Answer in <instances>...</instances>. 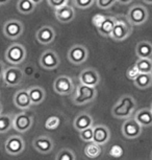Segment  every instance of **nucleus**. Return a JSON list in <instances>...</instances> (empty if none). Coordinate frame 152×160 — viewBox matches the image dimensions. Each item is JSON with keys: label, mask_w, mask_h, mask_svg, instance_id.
<instances>
[{"label": "nucleus", "mask_w": 152, "mask_h": 160, "mask_svg": "<svg viewBox=\"0 0 152 160\" xmlns=\"http://www.w3.org/2000/svg\"><path fill=\"white\" fill-rule=\"evenodd\" d=\"M136 107V99L130 95H124L120 98L117 104L114 106L112 110L113 115L117 118L126 119L132 115Z\"/></svg>", "instance_id": "obj_1"}, {"label": "nucleus", "mask_w": 152, "mask_h": 160, "mask_svg": "<svg viewBox=\"0 0 152 160\" xmlns=\"http://www.w3.org/2000/svg\"><path fill=\"white\" fill-rule=\"evenodd\" d=\"M5 60L13 66L21 65L26 60V49L22 44L14 43L5 51Z\"/></svg>", "instance_id": "obj_2"}, {"label": "nucleus", "mask_w": 152, "mask_h": 160, "mask_svg": "<svg viewBox=\"0 0 152 160\" xmlns=\"http://www.w3.org/2000/svg\"><path fill=\"white\" fill-rule=\"evenodd\" d=\"M97 95V91L95 87H90L80 84L77 86L75 96L73 98V102L75 105L81 106L93 102Z\"/></svg>", "instance_id": "obj_3"}, {"label": "nucleus", "mask_w": 152, "mask_h": 160, "mask_svg": "<svg viewBox=\"0 0 152 160\" xmlns=\"http://www.w3.org/2000/svg\"><path fill=\"white\" fill-rule=\"evenodd\" d=\"M149 18L148 10L142 4H136L129 8L127 13V20L132 25H142Z\"/></svg>", "instance_id": "obj_4"}, {"label": "nucleus", "mask_w": 152, "mask_h": 160, "mask_svg": "<svg viewBox=\"0 0 152 160\" xmlns=\"http://www.w3.org/2000/svg\"><path fill=\"white\" fill-rule=\"evenodd\" d=\"M23 78H24V73L22 69L18 66H11L4 69L2 80L8 87H17L22 83Z\"/></svg>", "instance_id": "obj_5"}, {"label": "nucleus", "mask_w": 152, "mask_h": 160, "mask_svg": "<svg viewBox=\"0 0 152 160\" xmlns=\"http://www.w3.org/2000/svg\"><path fill=\"white\" fill-rule=\"evenodd\" d=\"M89 50L85 45L75 44L70 48L67 53V58L74 65H81L88 60Z\"/></svg>", "instance_id": "obj_6"}, {"label": "nucleus", "mask_w": 152, "mask_h": 160, "mask_svg": "<svg viewBox=\"0 0 152 160\" xmlns=\"http://www.w3.org/2000/svg\"><path fill=\"white\" fill-rule=\"evenodd\" d=\"M23 32H24V25L17 19L8 20L3 25V35L10 40H17L22 36Z\"/></svg>", "instance_id": "obj_7"}, {"label": "nucleus", "mask_w": 152, "mask_h": 160, "mask_svg": "<svg viewBox=\"0 0 152 160\" xmlns=\"http://www.w3.org/2000/svg\"><path fill=\"white\" fill-rule=\"evenodd\" d=\"M143 127L136 122L135 117H128L122 125V133L128 139H135L142 134Z\"/></svg>", "instance_id": "obj_8"}, {"label": "nucleus", "mask_w": 152, "mask_h": 160, "mask_svg": "<svg viewBox=\"0 0 152 160\" xmlns=\"http://www.w3.org/2000/svg\"><path fill=\"white\" fill-rule=\"evenodd\" d=\"M53 89L59 95H69L74 90V83L68 75H61L54 81Z\"/></svg>", "instance_id": "obj_9"}, {"label": "nucleus", "mask_w": 152, "mask_h": 160, "mask_svg": "<svg viewBox=\"0 0 152 160\" xmlns=\"http://www.w3.org/2000/svg\"><path fill=\"white\" fill-rule=\"evenodd\" d=\"M59 63H61V60L54 50H45L40 57V65L45 70H53L58 68Z\"/></svg>", "instance_id": "obj_10"}, {"label": "nucleus", "mask_w": 152, "mask_h": 160, "mask_svg": "<svg viewBox=\"0 0 152 160\" xmlns=\"http://www.w3.org/2000/svg\"><path fill=\"white\" fill-rule=\"evenodd\" d=\"M5 151L7 154L13 156L20 155L21 153L25 149V143L22 137L18 136V135H13L11 136L5 142Z\"/></svg>", "instance_id": "obj_11"}, {"label": "nucleus", "mask_w": 152, "mask_h": 160, "mask_svg": "<svg viewBox=\"0 0 152 160\" xmlns=\"http://www.w3.org/2000/svg\"><path fill=\"white\" fill-rule=\"evenodd\" d=\"M79 81L80 84H83V85L96 87L100 83V74L94 68H85L80 73Z\"/></svg>", "instance_id": "obj_12"}, {"label": "nucleus", "mask_w": 152, "mask_h": 160, "mask_svg": "<svg viewBox=\"0 0 152 160\" xmlns=\"http://www.w3.org/2000/svg\"><path fill=\"white\" fill-rule=\"evenodd\" d=\"M130 34H131V28L125 21L117 19L111 38L115 41H123L129 37Z\"/></svg>", "instance_id": "obj_13"}, {"label": "nucleus", "mask_w": 152, "mask_h": 160, "mask_svg": "<svg viewBox=\"0 0 152 160\" xmlns=\"http://www.w3.org/2000/svg\"><path fill=\"white\" fill-rule=\"evenodd\" d=\"M32 127V118L27 113L21 112L13 118V128L18 132L24 133Z\"/></svg>", "instance_id": "obj_14"}, {"label": "nucleus", "mask_w": 152, "mask_h": 160, "mask_svg": "<svg viewBox=\"0 0 152 160\" xmlns=\"http://www.w3.org/2000/svg\"><path fill=\"white\" fill-rule=\"evenodd\" d=\"M14 104L17 108L21 110H27L31 107L32 102L29 96L28 90L20 89L15 93L14 96Z\"/></svg>", "instance_id": "obj_15"}, {"label": "nucleus", "mask_w": 152, "mask_h": 160, "mask_svg": "<svg viewBox=\"0 0 152 160\" xmlns=\"http://www.w3.org/2000/svg\"><path fill=\"white\" fill-rule=\"evenodd\" d=\"M37 41L40 44L43 45H48L50 43H52L55 39V32L53 29L52 26L49 25H44L39 29L35 35Z\"/></svg>", "instance_id": "obj_16"}, {"label": "nucleus", "mask_w": 152, "mask_h": 160, "mask_svg": "<svg viewBox=\"0 0 152 160\" xmlns=\"http://www.w3.org/2000/svg\"><path fill=\"white\" fill-rule=\"evenodd\" d=\"M32 143H34L35 149L42 154H49L50 152H52L53 147H54L53 140L46 135H42V136H38L37 138H35Z\"/></svg>", "instance_id": "obj_17"}, {"label": "nucleus", "mask_w": 152, "mask_h": 160, "mask_svg": "<svg viewBox=\"0 0 152 160\" xmlns=\"http://www.w3.org/2000/svg\"><path fill=\"white\" fill-rule=\"evenodd\" d=\"M76 13L73 7L66 4L55 10V17L59 22L62 23H69L75 19Z\"/></svg>", "instance_id": "obj_18"}, {"label": "nucleus", "mask_w": 152, "mask_h": 160, "mask_svg": "<svg viewBox=\"0 0 152 160\" xmlns=\"http://www.w3.org/2000/svg\"><path fill=\"white\" fill-rule=\"evenodd\" d=\"M94 134H93V141L100 146H104L105 143L108 142L111 138V131L104 125H98L93 127Z\"/></svg>", "instance_id": "obj_19"}, {"label": "nucleus", "mask_w": 152, "mask_h": 160, "mask_svg": "<svg viewBox=\"0 0 152 160\" xmlns=\"http://www.w3.org/2000/svg\"><path fill=\"white\" fill-rule=\"evenodd\" d=\"M94 120L93 117H92L90 114L88 113H80L79 115L76 116V118L74 119L73 126L77 131H82L86 128H90V127H93Z\"/></svg>", "instance_id": "obj_20"}, {"label": "nucleus", "mask_w": 152, "mask_h": 160, "mask_svg": "<svg viewBox=\"0 0 152 160\" xmlns=\"http://www.w3.org/2000/svg\"><path fill=\"white\" fill-rule=\"evenodd\" d=\"M136 53L139 59H152V43L140 41L136 46Z\"/></svg>", "instance_id": "obj_21"}, {"label": "nucleus", "mask_w": 152, "mask_h": 160, "mask_svg": "<svg viewBox=\"0 0 152 160\" xmlns=\"http://www.w3.org/2000/svg\"><path fill=\"white\" fill-rule=\"evenodd\" d=\"M117 22V18L115 17H105V19L103 20V22L101 23V25L98 28V32L102 37H111L113 29L115 28V24Z\"/></svg>", "instance_id": "obj_22"}, {"label": "nucleus", "mask_w": 152, "mask_h": 160, "mask_svg": "<svg viewBox=\"0 0 152 160\" xmlns=\"http://www.w3.org/2000/svg\"><path fill=\"white\" fill-rule=\"evenodd\" d=\"M29 96H30L32 105H40L44 102L46 96V92L44 88L40 86H32L28 89Z\"/></svg>", "instance_id": "obj_23"}, {"label": "nucleus", "mask_w": 152, "mask_h": 160, "mask_svg": "<svg viewBox=\"0 0 152 160\" xmlns=\"http://www.w3.org/2000/svg\"><path fill=\"white\" fill-rule=\"evenodd\" d=\"M135 118L142 127H150L152 126V110L151 109L139 110L135 114Z\"/></svg>", "instance_id": "obj_24"}, {"label": "nucleus", "mask_w": 152, "mask_h": 160, "mask_svg": "<svg viewBox=\"0 0 152 160\" xmlns=\"http://www.w3.org/2000/svg\"><path fill=\"white\" fill-rule=\"evenodd\" d=\"M133 84L139 89H147L152 86V73H140L135 80Z\"/></svg>", "instance_id": "obj_25"}, {"label": "nucleus", "mask_w": 152, "mask_h": 160, "mask_svg": "<svg viewBox=\"0 0 152 160\" xmlns=\"http://www.w3.org/2000/svg\"><path fill=\"white\" fill-rule=\"evenodd\" d=\"M102 154V146L94 141L88 142L85 148V155L90 159H96Z\"/></svg>", "instance_id": "obj_26"}, {"label": "nucleus", "mask_w": 152, "mask_h": 160, "mask_svg": "<svg viewBox=\"0 0 152 160\" xmlns=\"http://www.w3.org/2000/svg\"><path fill=\"white\" fill-rule=\"evenodd\" d=\"M37 4L31 0H19L17 3V10L19 13L23 15H29L35 12Z\"/></svg>", "instance_id": "obj_27"}, {"label": "nucleus", "mask_w": 152, "mask_h": 160, "mask_svg": "<svg viewBox=\"0 0 152 160\" xmlns=\"http://www.w3.org/2000/svg\"><path fill=\"white\" fill-rule=\"evenodd\" d=\"M135 65L140 73H152V59H139Z\"/></svg>", "instance_id": "obj_28"}, {"label": "nucleus", "mask_w": 152, "mask_h": 160, "mask_svg": "<svg viewBox=\"0 0 152 160\" xmlns=\"http://www.w3.org/2000/svg\"><path fill=\"white\" fill-rule=\"evenodd\" d=\"M13 127V118L7 114H0V133H7Z\"/></svg>", "instance_id": "obj_29"}, {"label": "nucleus", "mask_w": 152, "mask_h": 160, "mask_svg": "<svg viewBox=\"0 0 152 160\" xmlns=\"http://www.w3.org/2000/svg\"><path fill=\"white\" fill-rule=\"evenodd\" d=\"M45 129L48 131H54L61 126V118L58 115H51L46 119L45 122Z\"/></svg>", "instance_id": "obj_30"}, {"label": "nucleus", "mask_w": 152, "mask_h": 160, "mask_svg": "<svg viewBox=\"0 0 152 160\" xmlns=\"http://www.w3.org/2000/svg\"><path fill=\"white\" fill-rule=\"evenodd\" d=\"M55 160H76V156L73 151L69 149H62L56 155Z\"/></svg>", "instance_id": "obj_31"}, {"label": "nucleus", "mask_w": 152, "mask_h": 160, "mask_svg": "<svg viewBox=\"0 0 152 160\" xmlns=\"http://www.w3.org/2000/svg\"><path fill=\"white\" fill-rule=\"evenodd\" d=\"M94 127V126H93ZM93 127H90V128H86L85 130H82V131L79 132L80 134V138L85 141V142H91V141H93V134H94V129Z\"/></svg>", "instance_id": "obj_32"}, {"label": "nucleus", "mask_w": 152, "mask_h": 160, "mask_svg": "<svg viewBox=\"0 0 152 160\" xmlns=\"http://www.w3.org/2000/svg\"><path fill=\"white\" fill-rule=\"evenodd\" d=\"M108 154L113 158H121L124 155V149L121 146H119V144H114L109 149Z\"/></svg>", "instance_id": "obj_33"}, {"label": "nucleus", "mask_w": 152, "mask_h": 160, "mask_svg": "<svg viewBox=\"0 0 152 160\" xmlns=\"http://www.w3.org/2000/svg\"><path fill=\"white\" fill-rule=\"evenodd\" d=\"M96 0H73V3L76 8H81V10H85L93 5Z\"/></svg>", "instance_id": "obj_34"}, {"label": "nucleus", "mask_w": 152, "mask_h": 160, "mask_svg": "<svg viewBox=\"0 0 152 160\" xmlns=\"http://www.w3.org/2000/svg\"><path fill=\"white\" fill-rule=\"evenodd\" d=\"M96 3L97 7L101 10H107L115 3H117V0H96Z\"/></svg>", "instance_id": "obj_35"}, {"label": "nucleus", "mask_w": 152, "mask_h": 160, "mask_svg": "<svg viewBox=\"0 0 152 160\" xmlns=\"http://www.w3.org/2000/svg\"><path fill=\"white\" fill-rule=\"evenodd\" d=\"M139 74H140V71L138 70V68L136 67V65H132L131 67L128 68L127 71H126L127 78H129V80H131V81L135 80Z\"/></svg>", "instance_id": "obj_36"}, {"label": "nucleus", "mask_w": 152, "mask_h": 160, "mask_svg": "<svg viewBox=\"0 0 152 160\" xmlns=\"http://www.w3.org/2000/svg\"><path fill=\"white\" fill-rule=\"evenodd\" d=\"M68 1H69V0H47V3L51 8H54V10H56V8L68 4Z\"/></svg>", "instance_id": "obj_37"}, {"label": "nucleus", "mask_w": 152, "mask_h": 160, "mask_svg": "<svg viewBox=\"0 0 152 160\" xmlns=\"http://www.w3.org/2000/svg\"><path fill=\"white\" fill-rule=\"evenodd\" d=\"M104 19H105V16H103V15H100V14H97V15H95L93 18H92V22H93L94 25L98 28L101 25V23L103 22Z\"/></svg>", "instance_id": "obj_38"}, {"label": "nucleus", "mask_w": 152, "mask_h": 160, "mask_svg": "<svg viewBox=\"0 0 152 160\" xmlns=\"http://www.w3.org/2000/svg\"><path fill=\"white\" fill-rule=\"evenodd\" d=\"M4 64L2 63L1 61H0V78H2V77H3V72H4Z\"/></svg>", "instance_id": "obj_39"}, {"label": "nucleus", "mask_w": 152, "mask_h": 160, "mask_svg": "<svg viewBox=\"0 0 152 160\" xmlns=\"http://www.w3.org/2000/svg\"><path fill=\"white\" fill-rule=\"evenodd\" d=\"M117 2L120 4H129L132 2V0H117Z\"/></svg>", "instance_id": "obj_40"}, {"label": "nucleus", "mask_w": 152, "mask_h": 160, "mask_svg": "<svg viewBox=\"0 0 152 160\" xmlns=\"http://www.w3.org/2000/svg\"><path fill=\"white\" fill-rule=\"evenodd\" d=\"M11 0H0V5H4V4H7Z\"/></svg>", "instance_id": "obj_41"}, {"label": "nucleus", "mask_w": 152, "mask_h": 160, "mask_svg": "<svg viewBox=\"0 0 152 160\" xmlns=\"http://www.w3.org/2000/svg\"><path fill=\"white\" fill-rule=\"evenodd\" d=\"M31 1H32V2H35V3L38 5V4L42 3V1H43V0H31Z\"/></svg>", "instance_id": "obj_42"}, {"label": "nucleus", "mask_w": 152, "mask_h": 160, "mask_svg": "<svg viewBox=\"0 0 152 160\" xmlns=\"http://www.w3.org/2000/svg\"><path fill=\"white\" fill-rule=\"evenodd\" d=\"M143 2L147 4H152V0H143Z\"/></svg>", "instance_id": "obj_43"}, {"label": "nucleus", "mask_w": 152, "mask_h": 160, "mask_svg": "<svg viewBox=\"0 0 152 160\" xmlns=\"http://www.w3.org/2000/svg\"><path fill=\"white\" fill-rule=\"evenodd\" d=\"M2 110H3V107H2V104L0 102V114H2Z\"/></svg>", "instance_id": "obj_44"}, {"label": "nucleus", "mask_w": 152, "mask_h": 160, "mask_svg": "<svg viewBox=\"0 0 152 160\" xmlns=\"http://www.w3.org/2000/svg\"><path fill=\"white\" fill-rule=\"evenodd\" d=\"M150 109L152 110V104H151V107H150Z\"/></svg>", "instance_id": "obj_45"}, {"label": "nucleus", "mask_w": 152, "mask_h": 160, "mask_svg": "<svg viewBox=\"0 0 152 160\" xmlns=\"http://www.w3.org/2000/svg\"><path fill=\"white\" fill-rule=\"evenodd\" d=\"M151 160H152V153H151Z\"/></svg>", "instance_id": "obj_46"}]
</instances>
